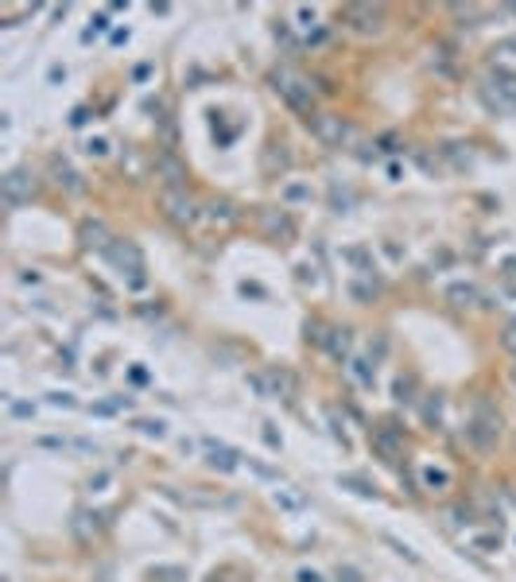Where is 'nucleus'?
Listing matches in <instances>:
<instances>
[{
  "label": "nucleus",
  "instance_id": "nucleus-1",
  "mask_svg": "<svg viewBox=\"0 0 516 582\" xmlns=\"http://www.w3.org/2000/svg\"><path fill=\"white\" fill-rule=\"evenodd\" d=\"M466 439L474 442V450L489 454L501 439V412L493 407L489 396H477L474 400V412H470V424H466Z\"/></svg>",
  "mask_w": 516,
  "mask_h": 582
},
{
  "label": "nucleus",
  "instance_id": "nucleus-2",
  "mask_svg": "<svg viewBox=\"0 0 516 582\" xmlns=\"http://www.w3.org/2000/svg\"><path fill=\"white\" fill-rule=\"evenodd\" d=\"M105 257L117 264V272L125 276V283L133 291L148 287V268H144V257H140V249H136L133 241H113V249H109Z\"/></svg>",
  "mask_w": 516,
  "mask_h": 582
},
{
  "label": "nucleus",
  "instance_id": "nucleus-3",
  "mask_svg": "<svg viewBox=\"0 0 516 582\" xmlns=\"http://www.w3.org/2000/svg\"><path fill=\"white\" fill-rule=\"evenodd\" d=\"M272 86H276V93L287 101V109H295V113H307V121L315 116V113H311V105H315V93H311V82H307V78H299L295 70H276V74H272Z\"/></svg>",
  "mask_w": 516,
  "mask_h": 582
},
{
  "label": "nucleus",
  "instance_id": "nucleus-4",
  "mask_svg": "<svg viewBox=\"0 0 516 582\" xmlns=\"http://www.w3.org/2000/svg\"><path fill=\"white\" fill-rule=\"evenodd\" d=\"M249 384L268 400H292L295 396V373L292 369H280V365H268L264 373H252Z\"/></svg>",
  "mask_w": 516,
  "mask_h": 582
},
{
  "label": "nucleus",
  "instance_id": "nucleus-5",
  "mask_svg": "<svg viewBox=\"0 0 516 582\" xmlns=\"http://www.w3.org/2000/svg\"><path fill=\"white\" fill-rule=\"evenodd\" d=\"M311 136L326 148H341L346 140H353V125L341 121L338 113H315L311 116Z\"/></svg>",
  "mask_w": 516,
  "mask_h": 582
},
{
  "label": "nucleus",
  "instance_id": "nucleus-6",
  "mask_svg": "<svg viewBox=\"0 0 516 582\" xmlns=\"http://www.w3.org/2000/svg\"><path fill=\"white\" fill-rule=\"evenodd\" d=\"M341 24L358 35H376L384 27V8L381 4H346L341 8Z\"/></svg>",
  "mask_w": 516,
  "mask_h": 582
},
{
  "label": "nucleus",
  "instance_id": "nucleus-7",
  "mask_svg": "<svg viewBox=\"0 0 516 582\" xmlns=\"http://www.w3.org/2000/svg\"><path fill=\"white\" fill-rule=\"evenodd\" d=\"M485 97H489V105L501 109V113H516V74L493 70V74L485 78Z\"/></svg>",
  "mask_w": 516,
  "mask_h": 582
},
{
  "label": "nucleus",
  "instance_id": "nucleus-8",
  "mask_svg": "<svg viewBox=\"0 0 516 582\" xmlns=\"http://www.w3.org/2000/svg\"><path fill=\"white\" fill-rule=\"evenodd\" d=\"M0 194H4V202H8L12 210H20L24 202H32V198H35V179H32V171H24V167L8 171L4 179H0Z\"/></svg>",
  "mask_w": 516,
  "mask_h": 582
},
{
  "label": "nucleus",
  "instance_id": "nucleus-9",
  "mask_svg": "<svg viewBox=\"0 0 516 582\" xmlns=\"http://www.w3.org/2000/svg\"><path fill=\"white\" fill-rule=\"evenodd\" d=\"M159 202H163L167 217H171L175 225H194L198 222V206H194V198L186 191H171V187H167V191L159 194Z\"/></svg>",
  "mask_w": 516,
  "mask_h": 582
},
{
  "label": "nucleus",
  "instance_id": "nucleus-10",
  "mask_svg": "<svg viewBox=\"0 0 516 582\" xmlns=\"http://www.w3.org/2000/svg\"><path fill=\"white\" fill-rule=\"evenodd\" d=\"M373 450L384 458V462H400V458H404V435H400L392 424L373 427Z\"/></svg>",
  "mask_w": 516,
  "mask_h": 582
},
{
  "label": "nucleus",
  "instance_id": "nucleus-11",
  "mask_svg": "<svg viewBox=\"0 0 516 582\" xmlns=\"http://www.w3.org/2000/svg\"><path fill=\"white\" fill-rule=\"evenodd\" d=\"M260 225H264V233L272 237V241H280V245H287L295 237V222L287 217V210H260Z\"/></svg>",
  "mask_w": 516,
  "mask_h": 582
},
{
  "label": "nucleus",
  "instance_id": "nucleus-12",
  "mask_svg": "<svg viewBox=\"0 0 516 582\" xmlns=\"http://www.w3.org/2000/svg\"><path fill=\"white\" fill-rule=\"evenodd\" d=\"M206 447V462L214 466V470H222V474H233L237 466H241V454H237L233 447H225V442H214V439H206L202 442Z\"/></svg>",
  "mask_w": 516,
  "mask_h": 582
},
{
  "label": "nucleus",
  "instance_id": "nucleus-13",
  "mask_svg": "<svg viewBox=\"0 0 516 582\" xmlns=\"http://www.w3.org/2000/svg\"><path fill=\"white\" fill-rule=\"evenodd\" d=\"M50 175H55V183H59L62 191H70V194H82V191H86L82 175H78V171H74V167H70L62 156H50Z\"/></svg>",
  "mask_w": 516,
  "mask_h": 582
},
{
  "label": "nucleus",
  "instance_id": "nucleus-14",
  "mask_svg": "<svg viewBox=\"0 0 516 582\" xmlns=\"http://www.w3.org/2000/svg\"><path fill=\"white\" fill-rule=\"evenodd\" d=\"M159 171H163V179H167V187H171V191H186V171H183V163H179L171 151H163V156H159Z\"/></svg>",
  "mask_w": 516,
  "mask_h": 582
},
{
  "label": "nucleus",
  "instance_id": "nucleus-15",
  "mask_svg": "<svg viewBox=\"0 0 516 582\" xmlns=\"http://www.w3.org/2000/svg\"><path fill=\"white\" fill-rule=\"evenodd\" d=\"M82 245H86V249L109 252V249H113V237H109V229H105L101 222H86V225H82Z\"/></svg>",
  "mask_w": 516,
  "mask_h": 582
},
{
  "label": "nucleus",
  "instance_id": "nucleus-16",
  "mask_svg": "<svg viewBox=\"0 0 516 582\" xmlns=\"http://www.w3.org/2000/svg\"><path fill=\"white\" fill-rule=\"evenodd\" d=\"M450 303H454V307H477V303H482V291L474 287V283H450Z\"/></svg>",
  "mask_w": 516,
  "mask_h": 582
},
{
  "label": "nucleus",
  "instance_id": "nucleus-17",
  "mask_svg": "<svg viewBox=\"0 0 516 582\" xmlns=\"http://www.w3.org/2000/svg\"><path fill=\"white\" fill-rule=\"evenodd\" d=\"M101 520H105L101 513H78V516H74V532L82 536V540H90V536H97L101 528H105Z\"/></svg>",
  "mask_w": 516,
  "mask_h": 582
},
{
  "label": "nucleus",
  "instance_id": "nucleus-18",
  "mask_svg": "<svg viewBox=\"0 0 516 582\" xmlns=\"http://www.w3.org/2000/svg\"><path fill=\"white\" fill-rule=\"evenodd\" d=\"M350 373L358 377V384H365V388H373V381H376V369H373V361H369V358H353V361H350Z\"/></svg>",
  "mask_w": 516,
  "mask_h": 582
},
{
  "label": "nucleus",
  "instance_id": "nucleus-19",
  "mask_svg": "<svg viewBox=\"0 0 516 582\" xmlns=\"http://www.w3.org/2000/svg\"><path fill=\"white\" fill-rule=\"evenodd\" d=\"M338 485H341V489H353V493H358V497H376V489H373V485L365 482V478L341 474V478H338Z\"/></svg>",
  "mask_w": 516,
  "mask_h": 582
},
{
  "label": "nucleus",
  "instance_id": "nucleus-20",
  "mask_svg": "<svg viewBox=\"0 0 516 582\" xmlns=\"http://www.w3.org/2000/svg\"><path fill=\"white\" fill-rule=\"evenodd\" d=\"M272 501L280 508H303V505H307V497H303V493H295V489H276Z\"/></svg>",
  "mask_w": 516,
  "mask_h": 582
},
{
  "label": "nucleus",
  "instance_id": "nucleus-21",
  "mask_svg": "<svg viewBox=\"0 0 516 582\" xmlns=\"http://www.w3.org/2000/svg\"><path fill=\"white\" fill-rule=\"evenodd\" d=\"M280 198L283 202H311V187L307 183H283Z\"/></svg>",
  "mask_w": 516,
  "mask_h": 582
},
{
  "label": "nucleus",
  "instance_id": "nucleus-22",
  "mask_svg": "<svg viewBox=\"0 0 516 582\" xmlns=\"http://www.w3.org/2000/svg\"><path fill=\"white\" fill-rule=\"evenodd\" d=\"M392 392H396V400H400V404H412V400H416V396H412V392H416V377H396V384H392Z\"/></svg>",
  "mask_w": 516,
  "mask_h": 582
},
{
  "label": "nucleus",
  "instance_id": "nucleus-23",
  "mask_svg": "<svg viewBox=\"0 0 516 582\" xmlns=\"http://www.w3.org/2000/svg\"><path fill=\"white\" fill-rule=\"evenodd\" d=\"M151 582H186L183 567H151Z\"/></svg>",
  "mask_w": 516,
  "mask_h": 582
},
{
  "label": "nucleus",
  "instance_id": "nucleus-24",
  "mask_svg": "<svg viewBox=\"0 0 516 582\" xmlns=\"http://www.w3.org/2000/svg\"><path fill=\"white\" fill-rule=\"evenodd\" d=\"M210 217L214 222H233L237 210H233V202H210Z\"/></svg>",
  "mask_w": 516,
  "mask_h": 582
},
{
  "label": "nucleus",
  "instance_id": "nucleus-25",
  "mask_svg": "<svg viewBox=\"0 0 516 582\" xmlns=\"http://www.w3.org/2000/svg\"><path fill=\"white\" fill-rule=\"evenodd\" d=\"M136 431H140V435H151V439H163L167 427L159 424V419H136Z\"/></svg>",
  "mask_w": 516,
  "mask_h": 582
},
{
  "label": "nucleus",
  "instance_id": "nucleus-26",
  "mask_svg": "<svg viewBox=\"0 0 516 582\" xmlns=\"http://www.w3.org/2000/svg\"><path fill=\"white\" fill-rule=\"evenodd\" d=\"M330 202H334V210H338V214H341V210H350L353 194H350V191H341V187L334 183V187H330Z\"/></svg>",
  "mask_w": 516,
  "mask_h": 582
},
{
  "label": "nucleus",
  "instance_id": "nucleus-27",
  "mask_svg": "<svg viewBox=\"0 0 516 582\" xmlns=\"http://www.w3.org/2000/svg\"><path fill=\"white\" fill-rule=\"evenodd\" d=\"M423 482H427V485H431V489H442V485H447V482H450V478H447V474H442V470H423Z\"/></svg>",
  "mask_w": 516,
  "mask_h": 582
},
{
  "label": "nucleus",
  "instance_id": "nucleus-28",
  "mask_svg": "<svg viewBox=\"0 0 516 582\" xmlns=\"http://www.w3.org/2000/svg\"><path fill=\"white\" fill-rule=\"evenodd\" d=\"M384 543H392V548H396V551H400V555H404V559H412V563H419V555H416V551H412L408 543H400L396 536H384Z\"/></svg>",
  "mask_w": 516,
  "mask_h": 582
},
{
  "label": "nucleus",
  "instance_id": "nucleus-29",
  "mask_svg": "<svg viewBox=\"0 0 516 582\" xmlns=\"http://www.w3.org/2000/svg\"><path fill=\"white\" fill-rule=\"evenodd\" d=\"M373 291H376V283H353V295L358 299H373Z\"/></svg>",
  "mask_w": 516,
  "mask_h": 582
},
{
  "label": "nucleus",
  "instance_id": "nucleus-30",
  "mask_svg": "<svg viewBox=\"0 0 516 582\" xmlns=\"http://www.w3.org/2000/svg\"><path fill=\"white\" fill-rule=\"evenodd\" d=\"M86 151H90V156H109V140H90Z\"/></svg>",
  "mask_w": 516,
  "mask_h": 582
},
{
  "label": "nucleus",
  "instance_id": "nucleus-31",
  "mask_svg": "<svg viewBox=\"0 0 516 582\" xmlns=\"http://www.w3.org/2000/svg\"><path fill=\"white\" fill-rule=\"evenodd\" d=\"M493 55H516V39H501L497 47H493Z\"/></svg>",
  "mask_w": 516,
  "mask_h": 582
},
{
  "label": "nucleus",
  "instance_id": "nucleus-32",
  "mask_svg": "<svg viewBox=\"0 0 516 582\" xmlns=\"http://www.w3.org/2000/svg\"><path fill=\"white\" fill-rule=\"evenodd\" d=\"M50 404H55V407H74V396H67V392H55V396H50Z\"/></svg>",
  "mask_w": 516,
  "mask_h": 582
},
{
  "label": "nucleus",
  "instance_id": "nucleus-33",
  "mask_svg": "<svg viewBox=\"0 0 516 582\" xmlns=\"http://www.w3.org/2000/svg\"><path fill=\"white\" fill-rule=\"evenodd\" d=\"M505 349H512L516 353V318L508 323V330H505Z\"/></svg>",
  "mask_w": 516,
  "mask_h": 582
},
{
  "label": "nucleus",
  "instance_id": "nucleus-34",
  "mask_svg": "<svg viewBox=\"0 0 516 582\" xmlns=\"http://www.w3.org/2000/svg\"><path fill=\"white\" fill-rule=\"evenodd\" d=\"M299 24H303V27L315 24V8H299Z\"/></svg>",
  "mask_w": 516,
  "mask_h": 582
},
{
  "label": "nucleus",
  "instance_id": "nucleus-35",
  "mask_svg": "<svg viewBox=\"0 0 516 582\" xmlns=\"http://www.w3.org/2000/svg\"><path fill=\"white\" fill-rule=\"evenodd\" d=\"M338 582H361V574H358V571H350V567H346V571H338Z\"/></svg>",
  "mask_w": 516,
  "mask_h": 582
},
{
  "label": "nucleus",
  "instance_id": "nucleus-36",
  "mask_svg": "<svg viewBox=\"0 0 516 582\" xmlns=\"http://www.w3.org/2000/svg\"><path fill=\"white\" fill-rule=\"evenodd\" d=\"M264 439H268V447H280V435L272 431V424H264Z\"/></svg>",
  "mask_w": 516,
  "mask_h": 582
},
{
  "label": "nucleus",
  "instance_id": "nucleus-37",
  "mask_svg": "<svg viewBox=\"0 0 516 582\" xmlns=\"http://www.w3.org/2000/svg\"><path fill=\"white\" fill-rule=\"evenodd\" d=\"M105 482H109V474H105V470H101L97 478H90V489H101V485H105Z\"/></svg>",
  "mask_w": 516,
  "mask_h": 582
},
{
  "label": "nucleus",
  "instance_id": "nucleus-38",
  "mask_svg": "<svg viewBox=\"0 0 516 582\" xmlns=\"http://www.w3.org/2000/svg\"><path fill=\"white\" fill-rule=\"evenodd\" d=\"M12 416H32V404H12Z\"/></svg>",
  "mask_w": 516,
  "mask_h": 582
},
{
  "label": "nucleus",
  "instance_id": "nucleus-39",
  "mask_svg": "<svg viewBox=\"0 0 516 582\" xmlns=\"http://www.w3.org/2000/svg\"><path fill=\"white\" fill-rule=\"evenodd\" d=\"M299 582H322V578H318L315 571H299Z\"/></svg>",
  "mask_w": 516,
  "mask_h": 582
},
{
  "label": "nucleus",
  "instance_id": "nucleus-40",
  "mask_svg": "<svg viewBox=\"0 0 516 582\" xmlns=\"http://www.w3.org/2000/svg\"><path fill=\"white\" fill-rule=\"evenodd\" d=\"M512 381H516V369H512Z\"/></svg>",
  "mask_w": 516,
  "mask_h": 582
},
{
  "label": "nucleus",
  "instance_id": "nucleus-41",
  "mask_svg": "<svg viewBox=\"0 0 516 582\" xmlns=\"http://www.w3.org/2000/svg\"><path fill=\"white\" fill-rule=\"evenodd\" d=\"M214 582H217V578H214Z\"/></svg>",
  "mask_w": 516,
  "mask_h": 582
}]
</instances>
